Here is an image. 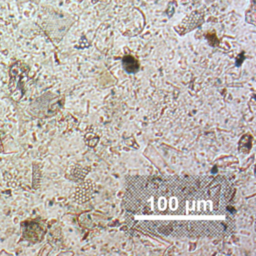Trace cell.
<instances>
[{
  "label": "cell",
  "instance_id": "6da1fadb",
  "mask_svg": "<svg viewBox=\"0 0 256 256\" xmlns=\"http://www.w3.org/2000/svg\"><path fill=\"white\" fill-rule=\"evenodd\" d=\"M123 65L125 67V69L128 71V72H132L131 71V66H133V68L135 70L138 69V64H137V61L132 58L131 56H126L124 59H123Z\"/></svg>",
  "mask_w": 256,
  "mask_h": 256
}]
</instances>
